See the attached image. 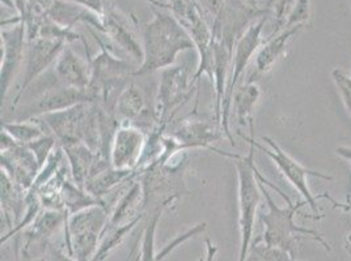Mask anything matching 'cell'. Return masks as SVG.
<instances>
[{
	"instance_id": "5",
	"label": "cell",
	"mask_w": 351,
	"mask_h": 261,
	"mask_svg": "<svg viewBox=\"0 0 351 261\" xmlns=\"http://www.w3.org/2000/svg\"><path fill=\"white\" fill-rule=\"evenodd\" d=\"M197 87L188 67L172 66L162 70L154 109L156 126L167 127L176 111L189 101L194 90H198Z\"/></svg>"
},
{
	"instance_id": "12",
	"label": "cell",
	"mask_w": 351,
	"mask_h": 261,
	"mask_svg": "<svg viewBox=\"0 0 351 261\" xmlns=\"http://www.w3.org/2000/svg\"><path fill=\"white\" fill-rule=\"evenodd\" d=\"M171 136L180 144L184 152H188L191 149H207L232 160L239 156L228 152H221L214 148L213 144L221 139L223 133L218 126H213L206 120L182 119V122L176 127Z\"/></svg>"
},
{
	"instance_id": "9",
	"label": "cell",
	"mask_w": 351,
	"mask_h": 261,
	"mask_svg": "<svg viewBox=\"0 0 351 261\" xmlns=\"http://www.w3.org/2000/svg\"><path fill=\"white\" fill-rule=\"evenodd\" d=\"M1 29V61H0V98L5 100L16 73L25 60L27 29L23 23Z\"/></svg>"
},
{
	"instance_id": "4",
	"label": "cell",
	"mask_w": 351,
	"mask_h": 261,
	"mask_svg": "<svg viewBox=\"0 0 351 261\" xmlns=\"http://www.w3.org/2000/svg\"><path fill=\"white\" fill-rule=\"evenodd\" d=\"M109 216L106 205H90L69 216L64 223L67 253L76 261H92Z\"/></svg>"
},
{
	"instance_id": "2",
	"label": "cell",
	"mask_w": 351,
	"mask_h": 261,
	"mask_svg": "<svg viewBox=\"0 0 351 261\" xmlns=\"http://www.w3.org/2000/svg\"><path fill=\"white\" fill-rule=\"evenodd\" d=\"M256 175H257V180H258V184L261 189V193H263L266 205H267V212L261 215V221H263V228H265V232L261 236L263 242L269 246L277 247V248L289 252L295 259L298 255L299 242L302 239H312V241L320 243L326 251H330L332 248L329 246V243L322 238L320 232L312 230V229L302 228V226L296 225L293 221L298 210L300 208H303L307 202L302 200L298 203H293L278 187L271 184L270 187L276 189L282 196V199L287 203V205L283 208L278 206L277 204L274 203L269 191L266 189L265 176L261 174V171L258 169L256 171Z\"/></svg>"
},
{
	"instance_id": "3",
	"label": "cell",
	"mask_w": 351,
	"mask_h": 261,
	"mask_svg": "<svg viewBox=\"0 0 351 261\" xmlns=\"http://www.w3.org/2000/svg\"><path fill=\"white\" fill-rule=\"evenodd\" d=\"M248 156H237L234 163L237 173L239 197V229L240 248L237 261H245L253 239L257 209L261 202V189L257 180V166L254 163V146L249 144Z\"/></svg>"
},
{
	"instance_id": "27",
	"label": "cell",
	"mask_w": 351,
	"mask_h": 261,
	"mask_svg": "<svg viewBox=\"0 0 351 261\" xmlns=\"http://www.w3.org/2000/svg\"><path fill=\"white\" fill-rule=\"evenodd\" d=\"M49 261H76L73 258H71L69 253H63L58 249L51 248L49 252Z\"/></svg>"
},
{
	"instance_id": "18",
	"label": "cell",
	"mask_w": 351,
	"mask_h": 261,
	"mask_svg": "<svg viewBox=\"0 0 351 261\" xmlns=\"http://www.w3.org/2000/svg\"><path fill=\"white\" fill-rule=\"evenodd\" d=\"M261 97V90L258 84L254 80H248L247 83L239 84L236 87L232 98V107L237 123L241 127H248L250 130V137H253L254 130V120L253 114L257 103Z\"/></svg>"
},
{
	"instance_id": "29",
	"label": "cell",
	"mask_w": 351,
	"mask_h": 261,
	"mask_svg": "<svg viewBox=\"0 0 351 261\" xmlns=\"http://www.w3.org/2000/svg\"><path fill=\"white\" fill-rule=\"evenodd\" d=\"M337 153H339V154H343L345 157H348L349 160L351 161V150H346V152H342L341 149H337ZM345 209L346 210H350L351 209V205H349V206H345ZM349 239L351 241V232H350V236H349Z\"/></svg>"
},
{
	"instance_id": "20",
	"label": "cell",
	"mask_w": 351,
	"mask_h": 261,
	"mask_svg": "<svg viewBox=\"0 0 351 261\" xmlns=\"http://www.w3.org/2000/svg\"><path fill=\"white\" fill-rule=\"evenodd\" d=\"M132 180H136L134 170H118L112 166L100 174L92 176L84 189L90 196L104 202V196L114 192L116 189H122V186L129 184Z\"/></svg>"
},
{
	"instance_id": "25",
	"label": "cell",
	"mask_w": 351,
	"mask_h": 261,
	"mask_svg": "<svg viewBox=\"0 0 351 261\" xmlns=\"http://www.w3.org/2000/svg\"><path fill=\"white\" fill-rule=\"evenodd\" d=\"M309 16V0H296L287 15L285 28H291L296 25H306ZM283 28V29H285Z\"/></svg>"
},
{
	"instance_id": "26",
	"label": "cell",
	"mask_w": 351,
	"mask_h": 261,
	"mask_svg": "<svg viewBox=\"0 0 351 261\" xmlns=\"http://www.w3.org/2000/svg\"><path fill=\"white\" fill-rule=\"evenodd\" d=\"M332 77L339 90L342 101L345 103L348 111L351 114V76L341 70H335L332 72Z\"/></svg>"
},
{
	"instance_id": "8",
	"label": "cell",
	"mask_w": 351,
	"mask_h": 261,
	"mask_svg": "<svg viewBox=\"0 0 351 261\" xmlns=\"http://www.w3.org/2000/svg\"><path fill=\"white\" fill-rule=\"evenodd\" d=\"M63 41L47 40V38H36L30 40L27 44L25 51V70L23 74V81L16 93L15 100L12 102V110H16L17 105L21 101L25 90L33 84L36 79H38L43 73L47 71L51 66H54L59 54L66 46Z\"/></svg>"
},
{
	"instance_id": "7",
	"label": "cell",
	"mask_w": 351,
	"mask_h": 261,
	"mask_svg": "<svg viewBox=\"0 0 351 261\" xmlns=\"http://www.w3.org/2000/svg\"><path fill=\"white\" fill-rule=\"evenodd\" d=\"M241 137L244 140H247L249 144H252L256 149L261 150L266 156H269L273 160V162L278 166L279 171L285 175V178L304 197V200L312 208V210L315 213H319V206H317L316 197L312 195L309 186H308V176L322 178L324 180H332L333 179L332 175L322 174L319 171H312L307 167L302 166L298 161H295L293 157H290L273 139H270L267 136H263L261 141H263L269 148H265L263 144L256 141L254 137H248V136H244V135H241Z\"/></svg>"
},
{
	"instance_id": "30",
	"label": "cell",
	"mask_w": 351,
	"mask_h": 261,
	"mask_svg": "<svg viewBox=\"0 0 351 261\" xmlns=\"http://www.w3.org/2000/svg\"><path fill=\"white\" fill-rule=\"evenodd\" d=\"M141 260V256H139V253L135 256V259H134V261H139Z\"/></svg>"
},
{
	"instance_id": "19",
	"label": "cell",
	"mask_w": 351,
	"mask_h": 261,
	"mask_svg": "<svg viewBox=\"0 0 351 261\" xmlns=\"http://www.w3.org/2000/svg\"><path fill=\"white\" fill-rule=\"evenodd\" d=\"M66 160L69 163L70 174L76 186L86 189L88 179L92 174L95 162L97 160V153H95L89 146L77 143L70 146H62Z\"/></svg>"
},
{
	"instance_id": "31",
	"label": "cell",
	"mask_w": 351,
	"mask_h": 261,
	"mask_svg": "<svg viewBox=\"0 0 351 261\" xmlns=\"http://www.w3.org/2000/svg\"><path fill=\"white\" fill-rule=\"evenodd\" d=\"M36 261H45L44 259H40V260H36Z\"/></svg>"
},
{
	"instance_id": "21",
	"label": "cell",
	"mask_w": 351,
	"mask_h": 261,
	"mask_svg": "<svg viewBox=\"0 0 351 261\" xmlns=\"http://www.w3.org/2000/svg\"><path fill=\"white\" fill-rule=\"evenodd\" d=\"M1 130L8 132L16 143L28 146L30 143L41 139L47 132L38 119L33 118L28 120H14V122H3Z\"/></svg>"
},
{
	"instance_id": "1",
	"label": "cell",
	"mask_w": 351,
	"mask_h": 261,
	"mask_svg": "<svg viewBox=\"0 0 351 261\" xmlns=\"http://www.w3.org/2000/svg\"><path fill=\"white\" fill-rule=\"evenodd\" d=\"M154 18L143 27V59L134 76L162 71L175 66L180 53L195 49L188 30L173 14L162 7L149 4Z\"/></svg>"
},
{
	"instance_id": "10",
	"label": "cell",
	"mask_w": 351,
	"mask_h": 261,
	"mask_svg": "<svg viewBox=\"0 0 351 261\" xmlns=\"http://www.w3.org/2000/svg\"><path fill=\"white\" fill-rule=\"evenodd\" d=\"M80 103H92L88 89L82 90L58 84L57 87H49L36 100L24 105L14 120H28L50 113L66 110Z\"/></svg>"
},
{
	"instance_id": "14",
	"label": "cell",
	"mask_w": 351,
	"mask_h": 261,
	"mask_svg": "<svg viewBox=\"0 0 351 261\" xmlns=\"http://www.w3.org/2000/svg\"><path fill=\"white\" fill-rule=\"evenodd\" d=\"M103 30L106 37H109L114 44L119 46L134 59H143V46L138 42L129 18L114 7L110 0H104V11L101 14Z\"/></svg>"
},
{
	"instance_id": "17",
	"label": "cell",
	"mask_w": 351,
	"mask_h": 261,
	"mask_svg": "<svg viewBox=\"0 0 351 261\" xmlns=\"http://www.w3.org/2000/svg\"><path fill=\"white\" fill-rule=\"evenodd\" d=\"M114 115L119 124L136 126L138 122H146V116L149 115L146 98L135 83H130L119 94L114 106Z\"/></svg>"
},
{
	"instance_id": "28",
	"label": "cell",
	"mask_w": 351,
	"mask_h": 261,
	"mask_svg": "<svg viewBox=\"0 0 351 261\" xmlns=\"http://www.w3.org/2000/svg\"><path fill=\"white\" fill-rule=\"evenodd\" d=\"M206 259L205 261H215V256L218 253V247L213 245L210 239H206Z\"/></svg>"
},
{
	"instance_id": "24",
	"label": "cell",
	"mask_w": 351,
	"mask_h": 261,
	"mask_svg": "<svg viewBox=\"0 0 351 261\" xmlns=\"http://www.w3.org/2000/svg\"><path fill=\"white\" fill-rule=\"evenodd\" d=\"M28 146H29L30 150L34 153L40 167L43 169L45 163L49 160V157L51 156V153L54 152V149L58 146V141L53 135H45L41 139L28 144Z\"/></svg>"
},
{
	"instance_id": "16",
	"label": "cell",
	"mask_w": 351,
	"mask_h": 261,
	"mask_svg": "<svg viewBox=\"0 0 351 261\" xmlns=\"http://www.w3.org/2000/svg\"><path fill=\"white\" fill-rule=\"evenodd\" d=\"M303 28L304 25L285 28L277 36L269 37L256 55V74L270 72L279 59L285 55L287 46L293 41V37Z\"/></svg>"
},
{
	"instance_id": "23",
	"label": "cell",
	"mask_w": 351,
	"mask_h": 261,
	"mask_svg": "<svg viewBox=\"0 0 351 261\" xmlns=\"http://www.w3.org/2000/svg\"><path fill=\"white\" fill-rule=\"evenodd\" d=\"M245 261H298L289 252L269 246L260 238H256L252 242Z\"/></svg>"
},
{
	"instance_id": "11",
	"label": "cell",
	"mask_w": 351,
	"mask_h": 261,
	"mask_svg": "<svg viewBox=\"0 0 351 261\" xmlns=\"http://www.w3.org/2000/svg\"><path fill=\"white\" fill-rule=\"evenodd\" d=\"M147 144V133L136 126L121 124L110 146V163L118 170H134L138 167Z\"/></svg>"
},
{
	"instance_id": "6",
	"label": "cell",
	"mask_w": 351,
	"mask_h": 261,
	"mask_svg": "<svg viewBox=\"0 0 351 261\" xmlns=\"http://www.w3.org/2000/svg\"><path fill=\"white\" fill-rule=\"evenodd\" d=\"M265 23H266V16L261 17L257 23H252L234 44L231 74H230L227 92H226L223 109H221V130L228 137L232 146H234V137L230 130V114L232 109L234 90L239 87V81L245 72L250 59L257 50H260V46L263 44L261 34H263Z\"/></svg>"
},
{
	"instance_id": "15",
	"label": "cell",
	"mask_w": 351,
	"mask_h": 261,
	"mask_svg": "<svg viewBox=\"0 0 351 261\" xmlns=\"http://www.w3.org/2000/svg\"><path fill=\"white\" fill-rule=\"evenodd\" d=\"M53 74L59 85L87 90L90 84V59L80 58L67 44L53 66Z\"/></svg>"
},
{
	"instance_id": "22",
	"label": "cell",
	"mask_w": 351,
	"mask_h": 261,
	"mask_svg": "<svg viewBox=\"0 0 351 261\" xmlns=\"http://www.w3.org/2000/svg\"><path fill=\"white\" fill-rule=\"evenodd\" d=\"M165 209L162 208H155L152 216L147 221L146 228L142 235V246H141V260L139 261H162L156 253L155 248V239H156V230L160 221L161 216Z\"/></svg>"
},
{
	"instance_id": "13",
	"label": "cell",
	"mask_w": 351,
	"mask_h": 261,
	"mask_svg": "<svg viewBox=\"0 0 351 261\" xmlns=\"http://www.w3.org/2000/svg\"><path fill=\"white\" fill-rule=\"evenodd\" d=\"M1 171L10 176L17 187L28 192L40 173L41 167L28 146L16 143L0 154Z\"/></svg>"
}]
</instances>
